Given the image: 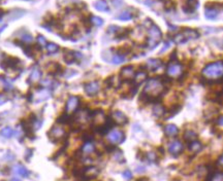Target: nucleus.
<instances>
[{
  "label": "nucleus",
  "mask_w": 223,
  "mask_h": 181,
  "mask_svg": "<svg viewBox=\"0 0 223 181\" xmlns=\"http://www.w3.org/2000/svg\"><path fill=\"white\" fill-rule=\"evenodd\" d=\"M113 3H114L116 6H119L120 4H122V0H113Z\"/></svg>",
  "instance_id": "nucleus-45"
},
{
  "label": "nucleus",
  "mask_w": 223,
  "mask_h": 181,
  "mask_svg": "<svg viewBox=\"0 0 223 181\" xmlns=\"http://www.w3.org/2000/svg\"><path fill=\"white\" fill-rule=\"evenodd\" d=\"M108 140L112 144H119L124 140V134L120 130H113L108 135Z\"/></svg>",
  "instance_id": "nucleus-8"
},
{
  "label": "nucleus",
  "mask_w": 223,
  "mask_h": 181,
  "mask_svg": "<svg viewBox=\"0 0 223 181\" xmlns=\"http://www.w3.org/2000/svg\"><path fill=\"white\" fill-rule=\"evenodd\" d=\"M153 114L157 118H160V116L164 115L165 114V110L164 108L162 107L161 105H156L155 107L153 108Z\"/></svg>",
  "instance_id": "nucleus-28"
},
{
  "label": "nucleus",
  "mask_w": 223,
  "mask_h": 181,
  "mask_svg": "<svg viewBox=\"0 0 223 181\" xmlns=\"http://www.w3.org/2000/svg\"><path fill=\"white\" fill-rule=\"evenodd\" d=\"M10 181H20V180H19V179H17V178H13Z\"/></svg>",
  "instance_id": "nucleus-50"
},
{
  "label": "nucleus",
  "mask_w": 223,
  "mask_h": 181,
  "mask_svg": "<svg viewBox=\"0 0 223 181\" xmlns=\"http://www.w3.org/2000/svg\"><path fill=\"white\" fill-rule=\"evenodd\" d=\"M37 42L41 47H45V45L47 47V40H45V38L44 36H41V35H40V36L37 37Z\"/></svg>",
  "instance_id": "nucleus-38"
},
{
  "label": "nucleus",
  "mask_w": 223,
  "mask_h": 181,
  "mask_svg": "<svg viewBox=\"0 0 223 181\" xmlns=\"http://www.w3.org/2000/svg\"><path fill=\"white\" fill-rule=\"evenodd\" d=\"M165 91L164 81L158 78H152L147 83L144 92L141 95V100L145 102H152L159 99Z\"/></svg>",
  "instance_id": "nucleus-1"
},
{
  "label": "nucleus",
  "mask_w": 223,
  "mask_h": 181,
  "mask_svg": "<svg viewBox=\"0 0 223 181\" xmlns=\"http://www.w3.org/2000/svg\"><path fill=\"white\" fill-rule=\"evenodd\" d=\"M98 174H99V170L96 168V167H93V166L85 167L81 178L83 180H92V179H94L95 177H97Z\"/></svg>",
  "instance_id": "nucleus-7"
},
{
  "label": "nucleus",
  "mask_w": 223,
  "mask_h": 181,
  "mask_svg": "<svg viewBox=\"0 0 223 181\" xmlns=\"http://www.w3.org/2000/svg\"><path fill=\"white\" fill-rule=\"evenodd\" d=\"M21 39H22L25 43H30V42L33 40V37L31 36V34L29 33H24L22 36H21Z\"/></svg>",
  "instance_id": "nucleus-34"
},
{
  "label": "nucleus",
  "mask_w": 223,
  "mask_h": 181,
  "mask_svg": "<svg viewBox=\"0 0 223 181\" xmlns=\"http://www.w3.org/2000/svg\"><path fill=\"white\" fill-rule=\"evenodd\" d=\"M50 96H51V93L47 90H41L38 93L35 94V99H37V101H44L45 99H48Z\"/></svg>",
  "instance_id": "nucleus-24"
},
{
  "label": "nucleus",
  "mask_w": 223,
  "mask_h": 181,
  "mask_svg": "<svg viewBox=\"0 0 223 181\" xmlns=\"http://www.w3.org/2000/svg\"><path fill=\"white\" fill-rule=\"evenodd\" d=\"M77 55V52H70V51H66L64 54V61L67 64H72L76 61V57Z\"/></svg>",
  "instance_id": "nucleus-20"
},
{
  "label": "nucleus",
  "mask_w": 223,
  "mask_h": 181,
  "mask_svg": "<svg viewBox=\"0 0 223 181\" xmlns=\"http://www.w3.org/2000/svg\"><path fill=\"white\" fill-rule=\"evenodd\" d=\"M21 63V61L16 57H8L3 60V62L1 63L2 68L8 69V68H12V69H16L19 64Z\"/></svg>",
  "instance_id": "nucleus-10"
},
{
  "label": "nucleus",
  "mask_w": 223,
  "mask_h": 181,
  "mask_svg": "<svg viewBox=\"0 0 223 181\" xmlns=\"http://www.w3.org/2000/svg\"><path fill=\"white\" fill-rule=\"evenodd\" d=\"M112 119L113 122L117 125H125V123L128 122V118L127 116L124 114L122 111H115L114 113L112 114Z\"/></svg>",
  "instance_id": "nucleus-14"
},
{
  "label": "nucleus",
  "mask_w": 223,
  "mask_h": 181,
  "mask_svg": "<svg viewBox=\"0 0 223 181\" xmlns=\"http://www.w3.org/2000/svg\"><path fill=\"white\" fill-rule=\"evenodd\" d=\"M49 137L50 139L53 141H57V140H62L65 136V131L61 126L55 125L52 128L51 130L49 131Z\"/></svg>",
  "instance_id": "nucleus-6"
},
{
  "label": "nucleus",
  "mask_w": 223,
  "mask_h": 181,
  "mask_svg": "<svg viewBox=\"0 0 223 181\" xmlns=\"http://www.w3.org/2000/svg\"><path fill=\"white\" fill-rule=\"evenodd\" d=\"M146 157H147V158H148L151 163L156 161V154H155L154 152H149V153L146 154Z\"/></svg>",
  "instance_id": "nucleus-40"
},
{
  "label": "nucleus",
  "mask_w": 223,
  "mask_h": 181,
  "mask_svg": "<svg viewBox=\"0 0 223 181\" xmlns=\"http://www.w3.org/2000/svg\"><path fill=\"white\" fill-rule=\"evenodd\" d=\"M3 15H4V10H3V9H1V8H0V18H1Z\"/></svg>",
  "instance_id": "nucleus-49"
},
{
  "label": "nucleus",
  "mask_w": 223,
  "mask_h": 181,
  "mask_svg": "<svg viewBox=\"0 0 223 181\" xmlns=\"http://www.w3.org/2000/svg\"><path fill=\"white\" fill-rule=\"evenodd\" d=\"M48 71L50 73L58 74L62 71V67H61V65H59L57 63H51L48 67Z\"/></svg>",
  "instance_id": "nucleus-22"
},
{
  "label": "nucleus",
  "mask_w": 223,
  "mask_h": 181,
  "mask_svg": "<svg viewBox=\"0 0 223 181\" xmlns=\"http://www.w3.org/2000/svg\"><path fill=\"white\" fill-rule=\"evenodd\" d=\"M119 30H121L119 27L111 26V27H109V29H108V32H109V33H111V34H117V33H118V31H119Z\"/></svg>",
  "instance_id": "nucleus-39"
},
{
  "label": "nucleus",
  "mask_w": 223,
  "mask_h": 181,
  "mask_svg": "<svg viewBox=\"0 0 223 181\" xmlns=\"http://www.w3.org/2000/svg\"><path fill=\"white\" fill-rule=\"evenodd\" d=\"M162 65V62L158 59H150L147 61V68L151 71H155L158 68H160Z\"/></svg>",
  "instance_id": "nucleus-17"
},
{
  "label": "nucleus",
  "mask_w": 223,
  "mask_h": 181,
  "mask_svg": "<svg viewBox=\"0 0 223 181\" xmlns=\"http://www.w3.org/2000/svg\"><path fill=\"white\" fill-rule=\"evenodd\" d=\"M164 132H165L166 135H167V136L173 137V136H176V135H178L179 129H178V127L175 126V125H167V126H165V128H164Z\"/></svg>",
  "instance_id": "nucleus-19"
},
{
  "label": "nucleus",
  "mask_w": 223,
  "mask_h": 181,
  "mask_svg": "<svg viewBox=\"0 0 223 181\" xmlns=\"http://www.w3.org/2000/svg\"><path fill=\"white\" fill-rule=\"evenodd\" d=\"M79 103H80L79 98L76 97V96H72V97H69V99L67 100L66 107H65L66 112L67 113H72L73 111H76L77 109V106H79Z\"/></svg>",
  "instance_id": "nucleus-13"
},
{
  "label": "nucleus",
  "mask_w": 223,
  "mask_h": 181,
  "mask_svg": "<svg viewBox=\"0 0 223 181\" xmlns=\"http://www.w3.org/2000/svg\"><path fill=\"white\" fill-rule=\"evenodd\" d=\"M147 79V73L146 72H144V71H140V72H137L135 75H134V80H135V84L137 86V84H140L143 81H145Z\"/></svg>",
  "instance_id": "nucleus-25"
},
{
  "label": "nucleus",
  "mask_w": 223,
  "mask_h": 181,
  "mask_svg": "<svg viewBox=\"0 0 223 181\" xmlns=\"http://www.w3.org/2000/svg\"><path fill=\"white\" fill-rule=\"evenodd\" d=\"M5 101H6V99H5V97H4V96L0 95V105H1V104H3V103H4Z\"/></svg>",
  "instance_id": "nucleus-46"
},
{
  "label": "nucleus",
  "mask_w": 223,
  "mask_h": 181,
  "mask_svg": "<svg viewBox=\"0 0 223 181\" xmlns=\"http://www.w3.org/2000/svg\"><path fill=\"white\" fill-rule=\"evenodd\" d=\"M183 151V144L179 140H173L168 144V152L173 155H179Z\"/></svg>",
  "instance_id": "nucleus-9"
},
{
  "label": "nucleus",
  "mask_w": 223,
  "mask_h": 181,
  "mask_svg": "<svg viewBox=\"0 0 223 181\" xmlns=\"http://www.w3.org/2000/svg\"><path fill=\"white\" fill-rule=\"evenodd\" d=\"M84 88L87 95L95 96L99 92V90H100V86H99L98 81H91V83H88L85 84Z\"/></svg>",
  "instance_id": "nucleus-11"
},
{
  "label": "nucleus",
  "mask_w": 223,
  "mask_h": 181,
  "mask_svg": "<svg viewBox=\"0 0 223 181\" xmlns=\"http://www.w3.org/2000/svg\"><path fill=\"white\" fill-rule=\"evenodd\" d=\"M201 147H203V145L198 140H193L189 142V150L192 152V153H197L198 151H200Z\"/></svg>",
  "instance_id": "nucleus-18"
},
{
  "label": "nucleus",
  "mask_w": 223,
  "mask_h": 181,
  "mask_svg": "<svg viewBox=\"0 0 223 181\" xmlns=\"http://www.w3.org/2000/svg\"><path fill=\"white\" fill-rule=\"evenodd\" d=\"M124 61H125V57L121 56V55H115L113 56V59H112V62L114 64H122Z\"/></svg>",
  "instance_id": "nucleus-33"
},
{
  "label": "nucleus",
  "mask_w": 223,
  "mask_h": 181,
  "mask_svg": "<svg viewBox=\"0 0 223 181\" xmlns=\"http://www.w3.org/2000/svg\"><path fill=\"white\" fill-rule=\"evenodd\" d=\"M47 51L50 54H55L59 51V47L56 43H48L47 44Z\"/></svg>",
  "instance_id": "nucleus-32"
},
{
  "label": "nucleus",
  "mask_w": 223,
  "mask_h": 181,
  "mask_svg": "<svg viewBox=\"0 0 223 181\" xmlns=\"http://www.w3.org/2000/svg\"><path fill=\"white\" fill-rule=\"evenodd\" d=\"M184 139H185L187 142H191L193 140H196L197 138V134L194 132V131H186L185 133H184Z\"/></svg>",
  "instance_id": "nucleus-27"
},
{
  "label": "nucleus",
  "mask_w": 223,
  "mask_h": 181,
  "mask_svg": "<svg viewBox=\"0 0 223 181\" xmlns=\"http://www.w3.org/2000/svg\"><path fill=\"white\" fill-rule=\"evenodd\" d=\"M132 19V13L129 10H125V12L121 13L118 16V20L120 21H129Z\"/></svg>",
  "instance_id": "nucleus-29"
},
{
  "label": "nucleus",
  "mask_w": 223,
  "mask_h": 181,
  "mask_svg": "<svg viewBox=\"0 0 223 181\" xmlns=\"http://www.w3.org/2000/svg\"><path fill=\"white\" fill-rule=\"evenodd\" d=\"M162 37L161 31L160 29L156 26V25H152L151 28L149 29V38L147 40L148 48H154L155 47H157V44L159 43Z\"/></svg>",
  "instance_id": "nucleus-3"
},
{
  "label": "nucleus",
  "mask_w": 223,
  "mask_h": 181,
  "mask_svg": "<svg viewBox=\"0 0 223 181\" xmlns=\"http://www.w3.org/2000/svg\"><path fill=\"white\" fill-rule=\"evenodd\" d=\"M173 181H179V180H178V179H173Z\"/></svg>",
  "instance_id": "nucleus-51"
},
{
  "label": "nucleus",
  "mask_w": 223,
  "mask_h": 181,
  "mask_svg": "<svg viewBox=\"0 0 223 181\" xmlns=\"http://www.w3.org/2000/svg\"><path fill=\"white\" fill-rule=\"evenodd\" d=\"M91 23H93L96 26H101L104 24V20L100 19L99 17H92L91 18Z\"/></svg>",
  "instance_id": "nucleus-36"
},
{
  "label": "nucleus",
  "mask_w": 223,
  "mask_h": 181,
  "mask_svg": "<svg viewBox=\"0 0 223 181\" xmlns=\"http://www.w3.org/2000/svg\"><path fill=\"white\" fill-rule=\"evenodd\" d=\"M217 125L223 127V115L219 116V118H218V119H217Z\"/></svg>",
  "instance_id": "nucleus-44"
},
{
  "label": "nucleus",
  "mask_w": 223,
  "mask_h": 181,
  "mask_svg": "<svg viewBox=\"0 0 223 181\" xmlns=\"http://www.w3.org/2000/svg\"><path fill=\"white\" fill-rule=\"evenodd\" d=\"M95 8L97 10H100V12H109V6L108 3L104 1V0H99V1L94 3Z\"/></svg>",
  "instance_id": "nucleus-23"
},
{
  "label": "nucleus",
  "mask_w": 223,
  "mask_h": 181,
  "mask_svg": "<svg viewBox=\"0 0 223 181\" xmlns=\"http://www.w3.org/2000/svg\"><path fill=\"white\" fill-rule=\"evenodd\" d=\"M218 164L220 165V166H223V154L221 155L220 158H219V159H218Z\"/></svg>",
  "instance_id": "nucleus-47"
},
{
  "label": "nucleus",
  "mask_w": 223,
  "mask_h": 181,
  "mask_svg": "<svg viewBox=\"0 0 223 181\" xmlns=\"http://www.w3.org/2000/svg\"><path fill=\"white\" fill-rule=\"evenodd\" d=\"M219 13V8L217 6H210L207 4V8L204 10V15L209 20H215Z\"/></svg>",
  "instance_id": "nucleus-16"
},
{
  "label": "nucleus",
  "mask_w": 223,
  "mask_h": 181,
  "mask_svg": "<svg viewBox=\"0 0 223 181\" xmlns=\"http://www.w3.org/2000/svg\"><path fill=\"white\" fill-rule=\"evenodd\" d=\"M94 149H95L94 144L92 143V142H90V141H87L86 143H85V144L83 145L82 151L84 152V153L89 154V153H92V152L94 151Z\"/></svg>",
  "instance_id": "nucleus-26"
},
{
  "label": "nucleus",
  "mask_w": 223,
  "mask_h": 181,
  "mask_svg": "<svg viewBox=\"0 0 223 181\" xmlns=\"http://www.w3.org/2000/svg\"><path fill=\"white\" fill-rule=\"evenodd\" d=\"M40 83L42 84V86L47 87V86H51V84H52V81L50 80V79H44V80L40 81Z\"/></svg>",
  "instance_id": "nucleus-43"
},
{
  "label": "nucleus",
  "mask_w": 223,
  "mask_h": 181,
  "mask_svg": "<svg viewBox=\"0 0 223 181\" xmlns=\"http://www.w3.org/2000/svg\"><path fill=\"white\" fill-rule=\"evenodd\" d=\"M134 68L133 66H126L122 68L121 72H120V78L122 80H130L134 78Z\"/></svg>",
  "instance_id": "nucleus-12"
},
{
  "label": "nucleus",
  "mask_w": 223,
  "mask_h": 181,
  "mask_svg": "<svg viewBox=\"0 0 223 181\" xmlns=\"http://www.w3.org/2000/svg\"><path fill=\"white\" fill-rule=\"evenodd\" d=\"M198 34L196 31L191 30V29H185L182 31L181 33H178L175 36V41L177 43H183V42H187L189 40L195 39L198 37Z\"/></svg>",
  "instance_id": "nucleus-4"
},
{
  "label": "nucleus",
  "mask_w": 223,
  "mask_h": 181,
  "mask_svg": "<svg viewBox=\"0 0 223 181\" xmlns=\"http://www.w3.org/2000/svg\"><path fill=\"white\" fill-rule=\"evenodd\" d=\"M0 134H1L4 138H10V137H12L13 135V131L12 128L5 127V128H3V129L1 130Z\"/></svg>",
  "instance_id": "nucleus-30"
},
{
  "label": "nucleus",
  "mask_w": 223,
  "mask_h": 181,
  "mask_svg": "<svg viewBox=\"0 0 223 181\" xmlns=\"http://www.w3.org/2000/svg\"><path fill=\"white\" fill-rule=\"evenodd\" d=\"M203 76L208 80H216L223 77V62H214L204 68Z\"/></svg>",
  "instance_id": "nucleus-2"
},
{
  "label": "nucleus",
  "mask_w": 223,
  "mask_h": 181,
  "mask_svg": "<svg viewBox=\"0 0 223 181\" xmlns=\"http://www.w3.org/2000/svg\"><path fill=\"white\" fill-rule=\"evenodd\" d=\"M40 71L35 68L32 71V73H31L30 78H31V80H37V79H40Z\"/></svg>",
  "instance_id": "nucleus-35"
},
{
  "label": "nucleus",
  "mask_w": 223,
  "mask_h": 181,
  "mask_svg": "<svg viewBox=\"0 0 223 181\" xmlns=\"http://www.w3.org/2000/svg\"><path fill=\"white\" fill-rule=\"evenodd\" d=\"M115 159H116V161H118V162L123 161V154H122L121 151L117 150V153L115 154Z\"/></svg>",
  "instance_id": "nucleus-42"
},
{
  "label": "nucleus",
  "mask_w": 223,
  "mask_h": 181,
  "mask_svg": "<svg viewBox=\"0 0 223 181\" xmlns=\"http://www.w3.org/2000/svg\"><path fill=\"white\" fill-rule=\"evenodd\" d=\"M13 171H15L17 174H19V175H21L22 177H28L29 176V171L25 168V167H23L22 165H17L15 166V168H13Z\"/></svg>",
  "instance_id": "nucleus-21"
},
{
  "label": "nucleus",
  "mask_w": 223,
  "mask_h": 181,
  "mask_svg": "<svg viewBox=\"0 0 223 181\" xmlns=\"http://www.w3.org/2000/svg\"><path fill=\"white\" fill-rule=\"evenodd\" d=\"M198 5H199V3L197 0H185L183 5V10L187 13H193L194 10H196Z\"/></svg>",
  "instance_id": "nucleus-15"
},
{
  "label": "nucleus",
  "mask_w": 223,
  "mask_h": 181,
  "mask_svg": "<svg viewBox=\"0 0 223 181\" xmlns=\"http://www.w3.org/2000/svg\"><path fill=\"white\" fill-rule=\"evenodd\" d=\"M123 177L126 180H130V179L132 178V174H131V172H130V171H128V170H126V171L123 172Z\"/></svg>",
  "instance_id": "nucleus-41"
},
{
  "label": "nucleus",
  "mask_w": 223,
  "mask_h": 181,
  "mask_svg": "<svg viewBox=\"0 0 223 181\" xmlns=\"http://www.w3.org/2000/svg\"><path fill=\"white\" fill-rule=\"evenodd\" d=\"M182 65L178 61H173L167 66V76L172 78H179L182 75Z\"/></svg>",
  "instance_id": "nucleus-5"
},
{
  "label": "nucleus",
  "mask_w": 223,
  "mask_h": 181,
  "mask_svg": "<svg viewBox=\"0 0 223 181\" xmlns=\"http://www.w3.org/2000/svg\"><path fill=\"white\" fill-rule=\"evenodd\" d=\"M136 181H148V178H146V177H143V178L137 179Z\"/></svg>",
  "instance_id": "nucleus-48"
},
{
  "label": "nucleus",
  "mask_w": 223,
  "mask_h": 181,
  "mask_svg": "<svg viewBox=\"0 0 223 181\" xmlns=\"http://www.w3.org/2000/svg\"><path fill=\"white\" fill-rule=\"evenodd\" d=\"M70 120H72V118H70V115L68 113H65V114H62L60 118H58L57 122L59 123H69Z\"/></svg>",
  "instance_id": "nucleus-31"
},
{
  "label": "nucleus",
  "mask_w": 223,
  "mask_h": 181,
  "mask_svg": "<svg viewBox=\"0 0 223 181\" xmlns=\"http://www.w3.org/2000/svg\"><path fill=\"white\" fill-rule=\"evenodd\" d=\"M0 79L2 80V83H3V84H4V87H5L6 90H10V88H13V83H12V81H10L9 79L1 78V77H0Z\"/></svg>",
  "instance_id": "nucleus-37"
}]
</instances>
